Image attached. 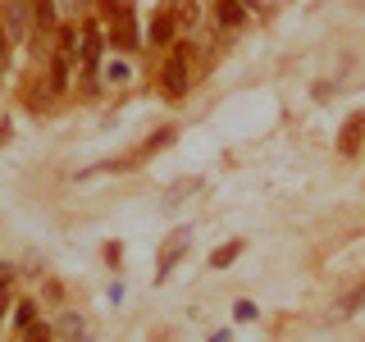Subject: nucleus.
Instances as JSON below:
<instances>
[{"instance_id":"f8f14e48","label":"nucleus","mask_w":365,"mask_h":342,"mask_svg":"<svg viewBox=\"0 0 365 342\" xmlns=\"http://www.w3.org/2000/svg\"><path fill=\"white\" fill-rule=\"evenodd\" d=\"M174 23H182V28H192V23H197V0H178V9H174Z\"/></svg>"},{"instance_id":"ddd939ff","label":"nucleus","mask_w":365,"mask_h":342,"mask_svg":"<svg viewBox=\"0 0 365 342\" xmlns=\"http://www.w3.org/2000/svg\"><path fill=\"white\" fill-rule=\"evenodd\" d=\"M32 14H37V28H51V23H55V5H51V0H32Z\"/></svg>"},{"instance_id":"0eeeda50","label":"nucleus","mask_w":365,"mask_h":342,"mask_svg":"<svg viewBox=\"0 0 365 342\" xmlns=\"http://www.w3.org/2000/svg\"><path fill=\"white\" fill-rule=\"evenodd\" d=\"M356 311H365V283H361V288H351L347 296H342L334 311H329V319H347V315H356Z\"/></svg>"},{"instance_id":"f03ea898","label":"nucleus","mask_w":365,"mask_h":342,"mask_svg":"<svg viewBox=\"0 0 365 342\" xmlns=\"http://www.w3.org/2000/svg\"><path fill=\"white\" fill-rule=\"evenodd\" d=\"M160 83H165L169 96H182V91H187V60H182V55H169L165 68H160Z\"/></svg>"},{"instance_id":"423d86ee","label":"nucleus","mask_w":365,"mask_h":342,"mask_svg":"<svg viewBox=\"0 0 365 342\" xmlns=\"http://www.w3.org/2000/svg\"><path fill=\"white\" fill-rule=\"evenodd\" d=\"M187 242H192V237H187V228H182V233H174V237H169V247L160 251V279H165V274L174 269V260L182 256V251H187Z\"/></svg>"},{"instance_id":"9b49d317","label":"nucleus","mask_w":365,"mask_h":342,"mask_svg":"<svg viewBox=\"0 0 365 342\" xmlns=\"http://www.w3.org/2000/svg\"><path fill=\"white\" fill-rule=\"evenodd\" d=\"M60 333H64V338H78V342H83V338H87V324H83L78 315H64V319H60Z\"/></svg>"},{"instance_id":"dca6fc26","label":"nucleus","mask_w":365,"mask_h":342,"mask_svg":"<svg viewBox=\"0 0 365 342\" xmlns=\"http://www.w3.org/2000/svg\"><path fill=\"white\" fill-rule=\"evenodd\" d=\"M14 319H19V328H28L32 319H37V311H32V301H19V311H14Z\"/></svg>"},{"instance_id":"6e6552de","label":"nucleus","mask_w":365,"mask_h":342,"mask_svg":"<svg viewBox=\"0 0 365 342\" xmlns=\"http://www.w3.org/2000/svg\"><path fill=\"white\" fill-rule=\"evenodd\" d=\"M242 19H247V9L237 5V0H215V23H220V28H237Z\"/></svg>"},{"instance_id":"2eb2a0df","label":"nucleus","mask_w":365,"mask_h":342,"mask_svg":"<svg viewBox=\"0 0 365 342\" xmlns=\"http://www.w3.org/2000/svg\"><path fill=\"white\" fill-rule=\"evenodd\" d=\"M169 142H174V128H165V133H155V137H151V142H146V151H142V155H151V151H160V146H169Z\"/></svg>"},{"instance_id":"aec40b11","label":"nucleus","mask_w":365,"mask_h":342,"mask_svg":"<svg viewBox=\"0 0 365 342\" xmlns=\"http://www.w3.org/2000/svg\"><path fill=\"white\" fill-rule=\"evenodd\" d=\"M210 342H228V333H215V338H210Z\"/></svg>"},{"instance_id":"a211bd4d","label":"nucleus","mask_w":365,"mask_h":342,"mask_svg":"<svg viewBox=\"0 0 365 342\" xmlns=\"http://www.w3.org/2000/svg\"><path fill=\"white\" fill-rule=\"evenodd\" d=\"M9 306V288H5V279H0V311Z\"/></svg>"},{"instance_id":"1a4fd4ad","label":"nucleus","mask_w":365,"mask_h":342,"mask_svg":"<svg viewBox=\"0 0 365 342\" xmlns=\"http://www.w3.org/2000/svg\"><path fill=\"white\" fill-rule=\"evenodd\" d=\"M174 32H178L174 14H155V23H151V41L155 46H169V41H174Z\"/></svg>"},{"instance_id":"20e7f679","label":"nucleus","mask_w":365,"mask_h":342,"mask_svg":"<svg viewBox=\"0 0 365 342\" xmlns=\"http://www.w3.org/2000/svg\"><path fill=\"white\" fill-rule=\"evenodd\" d=\"M78 60H83V68L87 73H96V64H101V28L96 23H83V37H78Z\"/></svg>"},{"instance_id":"4468645a","label":"nucleus","mask_w":365,"mask_h":342,"mask_svg":"<svg viewBox=\"0 0 365 342\" xmlns=\"http://www.w3.org/2000/svg\"><path fill=\"white\" fill-rule=\"evenodd\" d=\"M23 342H51V328H46V324H28V328H23Z\"/></svg>"},{"instance_id":"f257e3e1","label":"nucleus","mask_w":365,"mask_h":342,"mask_svg":"<svg viewBox=\"0 0 365 342\" xmlns=\"http://www.w3.org/2000/svg\"><path fill=\"white\" fill-rule=\"evenodd\" d=\"M361 146H365V110H356L338 133V151L342 155H361Z\"/></svg>"},{"instance_id":"39448f33","label":"nucleus","mask_w":365,"mask_h":342,"mask_svg":"<svg viewBox=\"0 0 365 342\" xmlns=\"http://www.w3.org/2000/svg\"><path fill=\"white\" fill-rule=\"evenodd\" d=\"M119 51H137V19H133V9H119L114 14V37H110Z\"/></svg>"},{"instance_id":"9d476101","label":"nucleus","mask_w":365,"mask_h":342,"mask_svg":"<svg viewBox=\"0 0 365 342\" xmlns=\"http://www.w3.org/2000/svg\"><path fill=\"white\" fill-rule=\"evenodd\" d=\"M237 256H242V242H228V247H220V251L210 256V269H228Z\"/></svg>"},{"instance_id":"6ab92c4d","label":"nucleus","mask_w":365,"mask_h":342,"mask_svg":"<svg viewBox=\"0 0 365 342\" xmlns=\"http://www.w3.org/2000/svg\"><path fill=\"white\" fill-rule=\"evenodd\" d=\"M5 142H9V123L0 119V146H5Z\"/></svg>"},{"instance_id":"f3484780","label":"nucleus","mask_w":365,"mask_h":342,"mask_svg":"<svg viewBox=\"0 0 365 342\" xmlns=\"http://www.w3.org/2000/svg\"><path fill=\"white\" fill-rule=\"evenodd\" d=\"M237 319H256V306H251V301H237Z\"/></svg>"},{"instance_id":"7ed1b4c3","label":"nucleus","mask_w":365,"mask_h":342,"mask_svg":"<svg viewBox=\"0 0 365 342\" xmlns=\"http://www.w3.org/2000/svg\"><path fill=\"white\" fill-rule=\"evenodd\" d=\"M32 23V0H5V37H23Z\"/></svg>"}]
</instances>
